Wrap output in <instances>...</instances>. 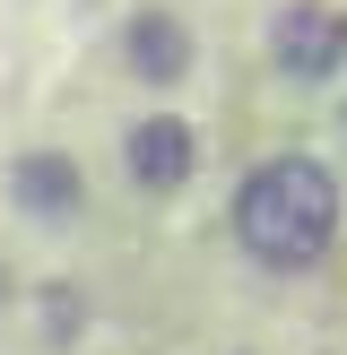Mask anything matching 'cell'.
<instances>
[{
  "label": "cell",
  "mask_w": 347,
  "mask_h": 355,
  "mask_svg": "<svg viewBox=\"0 0 347 355\" xmlns=\"http://www.w3.org/2000/svg\"><path fill=\"white\" fill-rule=\"evenodd\" d=\"M339 173L321 165V156L287 148V156H260L252 173L235 182V243L252 269H278V277H304L330 260V243H339Z\"/></svg>",
  "instance_id": "1"
},
{
  "label": "cell",
  "mask_w": 347,
  "mask_h": 355,
  "mask_svg": "<svg viewBox=\"0 0 347 355\" xmlns=\"http://www.w3.org/2000/svg\"><path fill=\"white\" fill-rule=\"evenodd\" d=\"M121 61L139 87H183L191 78V26L174 9H130L121 17Z\"/></svg>",
  "instance_id": "5"
},
{
  "label": "cell",
  "mask_w": 347,
  "mask_h": 355,
  "mask_svg": "<svg viewBox=\"0 0 347 355\" xmlns=\"http://www.w3.org/2000/svg\"><path fill=\"white\" fill-rule=\"evenodd\" d=\"M0 312H9V269H0Z\"/></svg>",
  "instance_id": "7"
},
{
  "label": "cell",
  "mask_w": 347,
  "mask_h": 355,
  "mask_svg": "<svg viewBox=\"0 0 347 355\" xmlns=\"http://www.w3.org/2000/svg\"><path fill=\"white\" fill-rule=\"evenodd\" d=\"M9 200H17V217H35V225H69L87 208V173H78L69 148H26L9 165Z\"/></svg>",
  "instance_id": "4"
},
{
  "label": "cell",
  "mask_w": 347,
  "mask_h": 355,
  "mask_svg": "<svg viewBox=\"0 0 347 355\" xmlns=\"http://www.w3.org/2000/svg\"><path fill=\"white\" fill-rule=\"evenodd\" d=\"M191 165H200V139H191L183 113H139L130 130H121V173H130V191H148V200H174V191L191 182Z\"/></svg>",
  "instance_id": "3"
},
{
  "label": "cell",
  "mask_w": 347,
  "mask_h": 355,
  "mask_svg": "<svg viewBox=\"0 0 347 355\" xmlns=\"http://www.w3.org/2000/svg\"><path fill=\"white\" fill-rule=\"evenodd\" d=\"M44 312H52V338H69V329H78V295H69V286H52Z\"/></svg>",
  "instance_id": "6"
},
{
  "label": "cell",
  "mask_w": 347,
  "mask_h": 355,
  "mask_svg": "<svg viewBox=\"0 0 347 355\" xmlns=\"http://www.w3.org/2000/svg\"><path fill=\"white\" fill-rule=\"evenodd\" d=\"M269 61H278V78H295V87H330L347 69V17L330 9V0H287V9L269 17Z\"/></svg>",
  "instance_id": "2"
}]
</instances>
